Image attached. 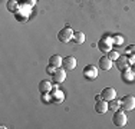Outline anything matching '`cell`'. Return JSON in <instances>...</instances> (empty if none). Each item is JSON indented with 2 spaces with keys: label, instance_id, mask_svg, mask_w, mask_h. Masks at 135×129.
Masks as SVG:
<instances>
[{
  "label": "cell",
  "instance_id": "1",
  "mask_svg": "<svg viewBox=\"0 0 135 129\" xmlns=\"http://www.w3.org/2000/svg\"><path fill=\"white\" fill-rule=\"evenodd\" d=\"M128 122L127 113L124 112V109H118V111L114 112V116H112V123L118 128H124Z\"/></svg>",
  "mask_w": 135,
  "mask_h": 129
},
{
  "label": "cell",
  "instance_id": "2",
  "mask_svg": "<svg viewBox=\"0 0 135 129\" xmlns=\"http://www.w3.org/2000/svg\"><path fill=\"white\" fill-rule=\"evenodd\" d=\"M98 72H99V69L95 64H88V66L83 67L82 76L85 77L86 80H95L96 77H98Z\"/></svg>",
  "mask_w": 135,
  "mask_h": 129
},
{
  "label": "cell",
  "instance_id": "3",
  "mask_svg": "<svg viewBox=\"0 0 135 129\" xmlns=\"http://www.w3.org/2000/svg\"><path fill=\"white\" fill-rule=\"evenodd\" d=\"M112 46H114V39H112V36H104L101 40H99V43H98V47L102 52H105V53L111 52Z\"/></svg>",
  "mask_w": 135,
  "mask_h": 129
},
{
  "label": "cell",
  "instance_id": "4",
  "mask_svg": "<svg viewBox=\"0 0 135 129\" xmlns=\"http://www.w3.org/2000/svg\"><path fill=\"white\" fill-rule=\"evenodd\" d=\"M73 33L75 32L72 30L70 27H63L62 30H59V33H57V39H59V42H62V43H68L69 40H72L73 37Z\"/></svg>",
  "mask_w": 135,
  "mask_h": 129
},
{
  "label": "cell",
  "instance_id": "5",
  "mask_svg": "<svg viewBox=\"0 0 135 129\" xmlns=\"http://www.w3.org/2000/svg\"><path fill=\"white\" fill-rule=\"evenodd\" d=\"M121 108L124 111H134L135 109V96L127 95L121 99Z\"/></svg>",
  "mask_w": 135,
  "mask_h": 129
},
{
  "label": "cell",
  "instance_id": "6",
  "mask_svg": "<svg viewBox=\"0 0 135 129\" xmlns=\"http://www.w3.org/2000/svg\"><path fill=\"white\" fill-rule=\"evenodd\" d=\"M56 85L53 83V89H52V92H50V96H52V103L59 105V103H62L63 101H65V93H63L60 89H57Z\"/></svg>",
  "mask_w": 135,
  "mask_h": 129
},
{
  "label": "cell",
  "instance_id": "7",
  "mask_svg": "<svg viewBox=\"0 0 135 129\" xmlns=\"http://www.w3.org/2000/svg\"><path fill=\"white\" fill-rule=\"evenodd\" d=\"M109 111V102L105 101V99H101V101H96L95 103V112L99 115H105Z\"/></svg>",
  "mask_w": 135,
  "mask_h": 129
},
{
  "label": "cell",
  "instance_id": "8",
  "mask_svg": "<svg viewBox=\"0 0 135 129\" xmlns=\"http://www.w3.org/2000/svg\"><path fill=\"white\" fill-rule=\"evenodd\" d=\"M115 64H117V69L121 70V72H124V70L129 69V60H128V54H125V56H119L117 60H115Z\"/></svg>",
  "mask_w": 135,
  "mask_h": 129
},
{
  "label": "cell",
  "instance_id": "9",
  "mask_svg": "<svg viewBox=\"0 0 135 129\" xmlns=\"http://www.w3.org/2000/svg\"><path fill=\"white\" fill-rule=\"evenodd\" d=\"M76 66H78V60H76V57L73 56H66L63 57V63H62V67L66 70H73L76 69Z\"/></svg>",
  "mask_w": 135,
  "mask_h": 129
},
{
  "label": "cell",
  "instance_id": "10",
  "mask_svg": "<svg viewBox=\"0 0 135 129\" xmlns=\"http://www.w3.org/2000/svg\"><path fill=\"white\" fill-rule=\"evenodd\" d=\"M52 80L53 83H62L66 80V70L65 69H56V72L52 75Z\"/></svg>",
  "mask_w": 135,
  "mask_h": 129
},
{
  "label": "cell",
  "instance_id": "11",
  "mask_svg": "<svg viewBox=\"0 0 135 129\" xmlns=\"http://www.w3.org/2000/svg\"><path fill=\"white\" fill-rule=\"evenodd\" d=\"M101 96L102 99H105V101H112V99L117 98V90H115L114 88H105L104 90L101 92Z\"/></svg>",
  "mask_w": 135,
  "mask_h": 129
},
{
  "label": "cell",
  "instance_id": "12",
  "mask_svg": "<svg viewBox=\"0 0 135 129\" xmlns=\"http://www.w3.org/2000/svg\"><path fill=\"white\" fill-rule=\"evenodd\" d=\"M53 89V85L49 82V80H40L39 82V92L40 93H50Z\"/></svg>",
  "mask_w": 135,
  "mask_h": 129
},
{
  "label": "cell",
  "instance_id": "13",
  "mask_svg": "<svg viewBox=\"0 0 135 129\" xmlns=\"http://www.w3.org/2000/svg\"><path fill=\"white\" fill-rule=\"evenodd\" d=\"M99 67L102 70H111L112 69V60L108 56H102L99 59Z\"/></svg>",
  "mask_w": 135,
  "mask_h": 129
},
{
  "label": "cell",
  "instance_id": "14",
  "mask_svg": "<svg viewBox=\"0 0 135 129\" xmlns=\"http://www.w3.org/2000/svg\"><path fill=\"white\" fill-rule=\"evenodd\" d=\"M121 76H122V80L127 83H132L135 80V75H134L132 69H127L124 72H121Z\"/></svg>",
  "mask_w": 135,
  "mask_h": 129
},
{
  "label": "cell",
  "instance_id": "15",
  "mask_svg": "<svg viewBox=\"0 0 135 129\" xmlns=\"http://www.w3.org/2000/svg\"><path fill=\"white\" fill-rule=\"evenodd\" d=\"M62 63H63V57H62V56H59V54H53V56H50V57H49V64L55 66L56 69L62 67Z\"/></svg>",
  "mask_w": 135,
  "mask_h": 129
},
{
  "label": "cell",
  "instance_id": "16",
  "mask_svg": "<svg viewBox=\"0 0 135 129\" xmlns=\"http://www.w3.org/2000/svg\"><path fill=\"white\" fill-rule=\"evenodd\" d=\"M6 7H7L9 12L16 13V12L19 10V7H20V3H19V0H7V4H6Z\"/></svg>",
  "mask_w": 135,
  "mask_h": 129
},
{
  "label": "cell",
  "instance_id": "17",
  "mask_svg": "<svg viewBox=\"0 0 135 129\" xmlns=\"http://www.w3.org/2000/svg\"><path fill=\"white\" fill-rule=\"evenodd\" d=\"M72 40L75 42L76 44H82L83 42H85V33H83V32H75Z\"/></svg>",
  "mask_w": 135,
  "mask_h": 129
},
{
  "label": "cell",
  "instance_id": "18",
  "mask_svg": "<svg viewBox=\"0 0 135 129\" xmlns=\"http://www.w3.org/2000/svg\"><path fill=\"white\" fill-rule=\"evenodd\" d=\"M109 109L111 111H118V109H121V101H117V99H112V101H109Z\"/></svg>",
  "mask_w": 135,
  "mask_h": 129
},
{
  "label": "cell",
  "instance_id": "19",
  "mask_svg": "<svg viewBox=\"0 0 135 129\" xmlns=\"http://www.w3.org/2000/svg\"><path fill=\"white\" fill-rule=\"evenodd\" d=\"M112 39H114V46H122L124 44V37L121 34H115V36H112Z\"/></svg>",
  "mask_w": 135,
  "mask_h": 129
},
{
  "label": "cell",
  "instance_id": "20",
  "mask_svg": "<svg viewBox=\"0 0 135 129\" xmlns=\"http://www.w3.org/2000/svg\"><path fill=\"white\" fill-rule=\"evenodd\" d=\"M40 99L43 103H52V96H50V93H42Z\"/></svg>",
  "mask_w": 135,
  "mask_h": 129
},
{
  "label": "cell",
  "instance_id": "21",
  "mask_svg": "<svg viewBox=\"0 0 135 129\" xmlns=\"http://www.w3.org/2000/svg\"><path fill=\"white\" fill-rule=\"evenodd\" d=\"M119 56H121V54L118 53L117 50H111V52H108V57H109V59L112 60V62H114V60H117V59H118V57H119Z\"/></svg>",
  "mask_w": 135,
  "mask_h": 129
},
{
  "label": "cell",
  "instance_id": "22",
  "mask_svg": "<svg viewBox=\"0 0 135 129\" xmlns=\"http://www.w3.org/2000/svg\"><path fill=\"white\" fill-rule=\"evenodd\" d=\"M19 3L22 6H30V7H33L36 4V0H19Z\"/></svg>",
  "mask_w": 135,
  "mask_h": 129
},
{
  "label": "cell",
  "instance_id": "23",
  "mask_svg": "<svg viewBox=\"0 0 135 129\" xmlns=\"http://www.w3.org/2000/svg\"><path fill=\"white\" fill-rule=\"evenodd\" d=\"M46 72L49 73V75H53V73L56 72V67H55V66H52V64H49V66L46 67Z\"/></svg>",
  "mask_w": 135,
  "mask_h": 129
},
{
  "label": "cell",
  "instance_id": "24",
  "mask_svg": "<svg viewBox=\"0 0 135 129\" xmlns=\"http://www.w3.org/2000/svg\"><path fill=\"white\" fill-rule=\"evenodd\" d=\"M128 60H129V64H131V66H134V64H135V53L128 54Z\"/></svg>",
  "mask_w": 135,
  "mask_h": 129
},
{
  "label": "cell",
  "instance_id": "25",
  "mask_svg": "<svg viewBox=\"0 0 135 129\" xmlns=\"http://www.w3.org/2000/svg\"><path fill=\"white\" fill-rule=\"evenodd\" d=\"M131 53H135V44H131L127 50V54H131Z\"/></svg>",
  "mask_w": 135,
  "mask_h": 129
},
{
  "label": "cell",
  "instance_id": "26",
  "mask_svg": "<svg viewBox=\"0 0 135 129\" xmlns=\"http://www.w3.org/2000/svg\"><path fill=\"white\" fill-rule=\"evenodd\" d=\"M95 99H96V101H101V99H102V96H101V95H96V98H95Z\"/></svg>",
  "mask_w": 135,
  "mask_h": 129
},
{
  "label": "cell",
  "instance_id": "27",
  "mask_svg": "<svg viewBox=\"0 0 135 129\" xmlns=\"http://www.w3.org/2000/svg\"><path fill=\"white\" fill-rule=\"evenodd\" d=\"M132 72H134V75H135V64L132 66Z\"/></svg>",
  "mask_w": 135,
  "mask_h": 129
},
{
  "label": "cell",
  "instance_id": "28",
  "mask_svg": "<svg viewBox=\"0 0 135 129\" xmlns=\"http://www.w3.org/2000/svg\"><path fill=\"white\" fill-rule=\"evenodd\" d=\"M131 2H134V0H131Z\"/></svg>",
  "mask_w": 135,
  "mask_h": 129
}]
</instances>
